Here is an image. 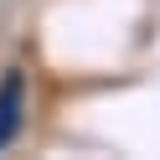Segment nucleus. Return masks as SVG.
Returning <instances> with one entry per match:
<instances>
[{"mask_svg":"<svg viewBox=\"0 0 160 160\" xmlns=\"http://www.w3.org/2000/svg\"><path fill=\"white\" fill-rule=\"evenodd\" d=\"M21 119H26V72L11 67L0 78V150L21 134Z\"/></svg>","mask_w":160,"mask_h":160,"instance_id":"obj_1","label":"nucleus"}]
</instances>
